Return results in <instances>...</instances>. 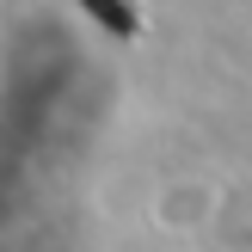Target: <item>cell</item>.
Segmentation results:
<instances>
[{
	"label": "cell",
	"mask_w": 252,
	"mask_h": 252,
	"mask_svg": "<svg viewBox=\"0 0 252 252\" xmlns=\"http://www.w3.org/2000/svg\"><path fill=\"white\" fill-rule=\"evenodd\" d=\"M80 6L93 12L105 31H117V37H135V31H142V12H135L129 0H80Z\"/></svg>",
	"instance_id": "cell-1"
}]
</instances>
